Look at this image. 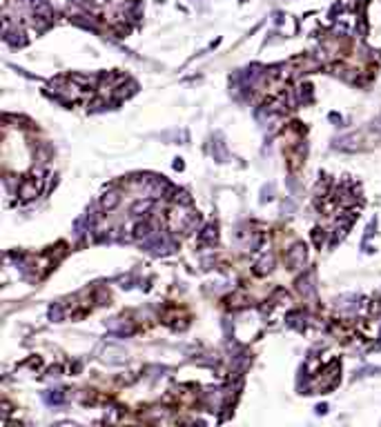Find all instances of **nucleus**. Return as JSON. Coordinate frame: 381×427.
Segmentation results:
<instances>
[{
  "label": "nucleus",
  "mask_w": 381,
  "mask_h": 427,
  "mask_svg": "<svg viewBox=\"0 0 381 427\" xmlns=\"http://www.w3.org/2000/svg\"><path fill=\"white\" fill-rule=\"evenodd\" d=\"M285 261L290 263L294 269H299L301 265H303V261H306V245H294L292 249L288 251V256H285Z\"/></svg>",
  "instance_id": "1"
},
{
  "label": "nucleus",
  "mask_w": 381,
  "mask_h": 427,
  "mask_svg": "<svg viewBox=\"0 0 381 427\" xmlns=\"http://www.w3.org/2000/svg\"><path fill=\"white\" fill-rule=\"evenodd\" d=\"M121 203V194L119 192H105L103 194V198H100V207H103V209H114L116 205Z\"/></svg>",
  "instance_id": "2"
},
{
  "label": "nucleus",
  "mask_w": 381,
  "mask_h": 427,
  "mask_svg": "<svg viewBox=\"0 0 381 427\" xmlns=\"http://www.w3.org/2000/svg\"><path fill=\"white\" fill-rule=\"evenodd\" d=\"M214 238H216V227H214V225H210V227L205 229V234L201 236V240H203V243H212Z\"/></svg>",
  "instance_id": "3"
},
{
  "label": "nucleus",
  "mask_w": 381,
  "mask_h": 427,
  "mask_svg": "<svg viewBox=\"0 0 381 427\" xmlns=\"http://www.w3.org/2000/svg\"><path fill=\"white\" fill-rule=\"evenodd\" d=\"M149 207H152V203H149V200H145V203L141 200V203H136V205L132 207V214H138V216H141V214H143V211H147Z\"/></svg>",
  "instance_id": "4"
},
{
  "label": "nucleus",
  "mask_w": 381,
  "mask_h": 427,
  "mask_svg": "<svg viewBox=\"0 0 381 427\" xmlns=\"http://www.w3.org/2000/svg\"><path fill=\"white\" fill-rule=\"evenodd\" d=\"M45 398H47V403H56V405H58V403H63V394H58V392H54V394H47Z\"/></svg>",
  "instance_id": "5"
}]
</instances>
